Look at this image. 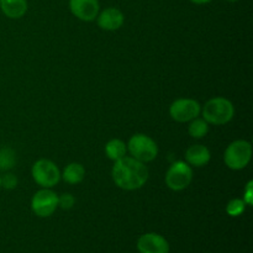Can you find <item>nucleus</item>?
<instances>
[{
	"mask_svg": "<svg viewBox=\"0 0 253 253\" xmlns=\"http://www.w3.org/2000/svg\"><path fill=\"white\" fill-rule=\"evenodd\" d=\"M148 169L145 163L132 157H123L116 161L111 169L115 184L124 190H137L148 180Z\"/></svg>",
	"mask_w": 253,
	"mask_h": 253,
	"instance_id": "nucleus-1",
	"label": "nucleus"
},
{
	"mask_svg": "<svg viewBox=\"0 0 253 253\" xmlns=\"http://www.w3.org/2000/svg\"><path fill=\"white\" fill-rule=\"evenodd\" d=\"M203 119L211 125H225L234 119L235 106L229 99L217 96L205 103L202 109Z\"/></svg>",
	"mask_w": 253,
	"mask_h": 253,
	"instance_id": "nucleus-2",
	"label": "nucleus"
},
{
	"mask_svg": "<svg viewBox=\"0 0 253 253\" xmlns=\"http://www.w3.org/2000/svg\"><path fill=\"white\" fill-rule=\"evenodd\" d=\"M252 158V146L249 141L236 140L230 143L224 153V162L230 169L241 170L249 166Z\"/></svg>",
	"mask_w": 253,
	"mask_h": 253,
	"instance_id": "nucleus-3",
	"label": "nucleus"
},
{
	"mask_svg": "<svg viewBox=\"0 0 253 253\" xmlns=\"http://www.w3.org/2000/svg\"><path fill=\"white\" fill-rule=\"evenodd\" d=\"M127 151L135 160L142 163H148L157 157L158 146L150 136L145 133H136L128 140Z\"/></svg>",
	"mask_w": 253,
	"mask_h": 253,
	"instance_id": "nucleus-4",
	"label": "nucleus"
},
{
	"mask_svg": "<svg viewBox=\"0 0 253 253\" xmlns=\"http://www.w3.org/2000/svg\"><path fill=\"white\" fill-rule=\"evenodd\" d=\"M31 174L35 182L40 187L48 188V189L58 184V182L61 180V172H59L57 165L46 158H41L35 162V165L32 166Z\"/></svg>",
	"mask_w": 253,
	"mask_h": 253,
	"instance_id": "nucleus-5",
	"label": "nucleus"
},
{
	"mask_svg": "<svg viewBox=\"0 0 253 253\" xmlns=\"http://www.w3.org/2000/svg\"><path fill=\"white\" fill-rule=\"evenodd\" d=\"M165 180L167 187L173 192L184 190L193 180V168L184 161H177L168 168Z\"/></svg>",
	"mask_w": 253,
	"mask_h": 253,
	"instance_id": "nucleus-6",
	"label": "nucleus"
},
{
	"mask_svg": "<svg viewBox=\"0 0 253 253\" xmlns=\"http://www.w3.org/2000/svg\"><path fill=\"white\" fill-rule=\"evenodd\" d=\"M202 114V105L194 99L180 98L169 106V115L177 123H189Z\"/></svg>",
	"mask_w": 253,
	"mask_h": 253,
	"instance_id": "nucleus-7",
	"label": "nucleus"
},
{
	"mask_svg": "<svg viewBox=\"0 0 253 253\" xmlns=\"http://www.w3.org/2000/svg\"><path fill=\"white\" fill-rule=\"evenodd\" d=\"M58 208V195L48 188L39 190L31 199V209L37 216L48 217Z\"/></svg>",
	"mask_w": 253,
	"mask_h": 253,
	"instance_id": "nucleus-8",
	"label": "nucleus"
},
{
	"mask_svg": "<svg viewBox=\"0 0 253 253\" xmlns=\"http://www.w3.org/2000/svg\"><path fill=\"white\" fill-rule=\"evenodd\" d=\"M69 10L81 21H94L100 12L98 0H69Z\"/></svg>",
	"mask_w": 253,
	"mask_h": 253,
	"instance_id": "nucleus-9",
	"label": "nucleus"
},
{
	"mask_svg": "<svg viewBox=\"0 0 253 253\" xmlns=\"http://www.w3.org/2000/svg\"><path fill=\"white\" fill-rule=\"evenodd\" d=\"M137 250L140 253H168L169 244L161 235L148 232L138 239Z\"/></svg>",
	"mask_w": 253,
	"mask_h": 253,
	"instance_id": "nucleus-10",
	"label": "nucleus"
},
{
	"mask_svg": "<svg viewBox=\"0 0 253 253\" xmlns=\"http://www.w3.org/2000/svg\"><path fill=\"white\" fill-rule=\"evenodd\" d=\"M125 16L118 7H106L96 16L98 26L105 31H116L123 26Z\"/></svg>",
	"mask_w": 253,
	"mask_h": 253,
	"instance_id": "nucleus-11",
	"label": "nucleus"
},
{
	"mask_svg": "<svg viewBox=\"0 0 253 253\" xmlns=\"http://www.w3.org/2000/svg\"><path fill=\"white\" fill-rule=\"evenodd\" d=\"M211 153L204 145H193L185 152V162L190 167H204L210 162Z\"/></svg>",
	"mask_w": 253,
	"mask_h": 253,
	"instance_id": "nucleus-12",
	"label": "nucleus"
},
{
	"mask_svg": "<svg viewBox=\"0 0 253 253\" xmlns=\"http://www.w3.org/2000/svg\"><path fill=\"white\" fill-rule=\"evenodd\" d=\"M27 0H0V9L9 19H20L27 11Z\"/></svg>",
	"mask_w": 253,
	"mask_h": 253,
	"instance_id": "nucleus-13",
	"label": "nucleus"
},
{
	"mask_svg": "<svg viewBox=\"0 0 253 253\" xmlns=\"http://www.w3.org/2000/svg\"><path fill=\"white\" fill-rule=\"evenodd\" d=\"M84 177H85V168L83 167V165L77 162L66 166L63 173L61 174V178H63L64 182L68 184H79L83 182Z\"/></svg>",
	"mask_w": 253,
	"mask_h": 253,
	"instance_id": "nucleus-14",
	"label": "nucleus"
},
{
	"mask_svg": "<svg viewBox=\"0 0 253 253\" xmlns=\"http://www.w3.org/2000/svg\"><path fill=\"white\" fill-rule=\"evenodd\" d=\"M126 152H127V145L119 138H113L105 145L106 156L109 160L114 161V162L125 157Z\"/></svg>",
	"mask_w": 253,
	"mask_h": 253,
	"instance_id": "nucleus-15",
	"label": "nucleus"
},
{
	"mask_svg": "<svg viewBox=\"0 0 253 253\" xmlns=\"http://www.w3.org/2000/svg\"><path fill=\"white\" fill-rule=\"evenodd\" d=\"M189 126H188V132L193 138H203L208 135L209 132V124L204 120V119L195 118L192 121H189Z\"/></svg>",
	"mask_w": 253,
	"mask_h": 253,
	"instance_id": "nucleus-16",
	"label": "nucleus"
},
{
	"mask_svg": "<svg viewBox=\"0 0 253 253\" xmlns=\"http://www.w3.org/2000/svg\"><path fill=\"white\" fill-rule=\"evenodd\" d=\"M16 163V155L11 148H1L0 150V169H11Z\"/></svg>",
	"mask_w": 253,
	"mask_h": 253,
	"instance_id": "nucleus-17",
	"label": "nucleus"
},
{
	"mask_svg": "<svg viewBox=\"0 0 253 253\" xmlns=\"http://www.w3.org/2000/svg\"><path fill=\"white\" fill-rule=\"evenodd\" d=\"M246 210V203L244 202V199H231L226 205V212L227 215L232 217H236L242 215Z\"/></svg>",
	"mask_w": 253,
	"mask_h": 253,
	"instance_id": "nucleus-18",
	"label": "nucleus"
},
{
	"mask_svg": "<svg viewBox=\"0 0 253 253\" xmlns=\"http://www.w3.org/2000/svg\"><path fill=\"white\" fill-rule=\"evenodd\" d=\"M76 203V198L69 193H64V194L58 197V207L63 210H69L74 207Z\"/></svg>",
	"mask_w": 253,
	"mask_h": 253,
	"instance_id": "nucleus-19",
	"label": "nucleus"
},
{
	"mask_svg": "<svg viewBox=\"0 0 253 253\" xmlns=\"http://www.w3.org/2000/svg\"><path fill=\"white\" fill-rule=\"evenodd\" d=\"M1 185L4 189L6 190H12L17 187V178L16 175L12 174V173H7L4 177L1 178Z\"/></svg>",
	"mask_w": 253,
	"mask_h": 253,
	"instance_id": "nucleus-20",
	"label": "nucleus"
},
{
	"mask_svg": "<svg viewBox=\"0 0 253 253\" xmlns=\"http://www.w3.org/2000/svg\"><path fill=\"white\" fill-rule=\"evenodd\" d=\"M244 202L246 205L251 207L253 203V180H250L246 184V188L244 190Z\"/></svg>",
	"mask_w": 253,
	"mask_h": 253,
	"instance_id": "nucleus-21",
	"label": "nucleus"
},
{
	"mask_svg": "<svg viewBox=\"0 0 253 253\" xmlns=\"http://www.w3.org/2000/svg\"><path fill=\"white\" fill-rule=\"evenodd\" d=\"M190 1L195 5H204V4H208V2L212 1V0H190Z\"/></svg>",
	"mask_w": 253,
	"mask_h": 253,
	"instance_id": "nucleus-22",
	"label": "nucleus"
},
{
	"mask_svg": "<svg viewBox=\"0 0 253 253\" xmlns=\"http://www.w3.org/2000/svg\"><path fill=\"white\" fill-rule=\"evenodd\" d=\"M227 1H231V2H236V1H239V0H227Z\"/></svg>",
	"mask_w": 253,
	"mask_h": 253,
	"instance_id": "nucleus-23",
	"label": "nucleus"
},
{
	"mask_svg": "<svg viewBox=\"0 0 253 253\" xmlns=\"http://www.w3.org/2000/svg\"><path fill=\"white\" fill-rule=\"evenodd\" d=\"M0 184H1V177H0Z\"/></svg>",
	"mask_w": 253,
	"mask_h": 253,
	"instance_id": "nucleus-24",
	"label": "nucleus"
}]
</instances>
